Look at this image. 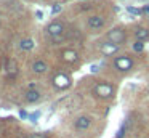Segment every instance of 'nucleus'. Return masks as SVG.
<instances>
[{
    "label": "nucleus",
    "instance_id": "1",
    "mask_svg": "<svg viewBox=\"0 0 149 138\" xmlns=\"http://www.w3.org/2000/svg\"><path fill=\"white\" fill-rule=\"evenodd\" d=\"M107 40L111 42V43H116V45H119V43H122V42H125V39H127V34H125V31L123 29H119V27H116V29H112V31H109L107 32Z\"/></svg>",
    "mask_w": 149,
    "mask_h": 138
},
{
    "label": "nucleus",
    "instance_id": "2",
    "mask_svg": "<svg viewBox=\"0 0 149 138\" xmlns=\"http://www.w3.org/2000/svg\"><path fill=\"white\" fill-rule=\"evenodd\" d=\"M112 93H114V88H112V85H109V83L101 82V83H98V85L95 87V95H98L100 98H111Z\"/></svg>",
    "mask_w": 149,
    "mask_h": 138
},
{
    "label": "nucleus",
    "instance_id": "3",
    "mask_svg": "<svg viewBox=\"0 0 149 138\" xmlns=\"http://www.w3.org/2000/svg\"><path fill=\"white\" fill-rule=\"evenodd\" d=\"M132 66H133V61L128 56H119L114 61V67L119 71H128V69H132Z\"/></svg>",
    "mask_w": 149,
    "mask_h": 138
},
{
    "label": "nucleus",
    "instance_id": "4",
    "mask_svg": "<svg viewBox=\"0 0 149 138\" xmlns=\"http://www.w3.org/2000/svg\"><path fill=\"white\" fill-rule=\"evenodd\" d=\"M63 32H64V24L59 22V21L52 22V24H48V27H47V34L52 35V37H59Z\"/></svg>",
    "mask_w": 149,
    "mask_h": 138
},
{
    "label": "nucleus",
    "instance_id": "5",
    "mask_svg": "<svg viewBox=\"0 0 149 138\" xmlns=\"http://www.w3.org/2000/svg\"><path fill=\"white\" fill-rule=\"evenodd\" d=\"M104 26V18L101 15H95L88 18V27L91 29H101Z\"/></svg>",
    "mask_w": 149,
    "mask_h": 138
},
{
    "label": "nucleus",
    "instance_id": "6",
    "mask_svg": "<svg viewBox=\"0 0 149 138\" xmlns=\"http://www.w3.org/2000/svg\"><path fill=\"white\" fill-rule=\"evenodd\" d=\"M90 125H91V117H88V116H80L75 120V128L77 130H87Z\"/></svg>",
    "mask_w": 149,
    "mask_h": 138
},
{
    "label": "nucleus",
    "instance_id": "7",
    "mask_svg": "<svg viewBox=\"0 0 149 138\" xmlns=\"http://www.w3.org/2000/svg\"><path fill=\"white\" fill-rule=\"evenodd\" d=\"M53 82H55V85L58 87V88H66V87H69V83H71V79H69L66 74H58V76L53 79Z\"/></svg>",
    "mask_w": 149,
    "mask_h": 138
},
{
    "label": "nucleus",
    "instance_id": "8",
    "mask_svg": "<svg viewBox=\"0 0 149 138\" xmlns=\"http://www.w3.org/2000/svg\"><path fill=\"white\" fill-rule=\"evenodd\" d=\"M24 98H26V101H29V103H36V101H39V99H40V92H39V90H36V88H31V90H27V92H26Z\"/></svg>",
    "mask_w": 149,
    "mask_h": 138
},
{
    "label": "nucleus",
    "instance_id": "9",
    "mask_svg": "<svg viewBox=\"0 0 149 138\" xmlns=\"http://www.w3.org/2000/svg\"><path fill=\"white\" fill-rule=\"evenodd\" d=\"M47 69H48V66H47V63L45 61H36V63L32 64V71L36 74H43V72H47Z\"/></svg>",
    "mask_w": 149,
    "mask_h": 138
},
{
    "label": "nucleus",
    "instance_id": "10",
    "mask_svg": "<svg viewBox=\"0 0 149 138\" xmlns=\"http://www.w3.org/2000/svg\"><path fill=\"white\" fill-rule=\"evenodd\" d=\"M119 50V45H116V43H104L103 47H101V51H103L106 56H109V55H112V53H116V51Z\"/></svg>",
    "mask_w": 149,
    "mask_h": 138
},
{
    "label": "nucleus",
    "instance_id": "11",
    "mask_svg": "<svg viewBox=\"0 0 149 138\" xmlns=\"http://www.w3.org/2000/svg\"><path fill=\"white\" fill-rule=\"evenodd\" d=\"M135 37L138 39L139 42L148 40V39H149V31H148V29H144V27H138L135 31Z\"/></svg>",
    "mask_w": 149,
    "mask_h": 138
},
{
    "label": "nucleus",
    "instance_id": "12",
    "mask_svg": "<svg viewBox=\"0 0 149 138\" xmlns=\"http://www.w3.org/2000/svg\"><path fill=\"white\" fill-rule=\"evenodd\" d=\"M63 60L68 61V63H75V61H77V51L66 50L64 53H63Z\"/></svg>",
    "mask_w": 149,
    "mask_h": 138
},
{
    "label": "nucleus",
    "instance_id": "13",
    "mask_svg": "<svg viewBox=\"0 0 149 138\" xmlns=\"http://www.w3.org/2000/svg\"><path fill=\"white\" fill-rule=\"evenodd\" d=\"M19 48L21 50H32L34 48V40H31V39H24V40H21L19 43Z\"/></svg>",
    "mask_w": 149,
    "mask_h": 138
},
{
    "label": "nucleus",
    "instance_id": "14",
    "mask_svg": "<svg viewBox=\"0 0 149 138\" xmlns=\"http://www.w3.org/2000/svg\"><path fill=\"white\" fill-rule=\"evenodd\" d=\"M125 132H127V120H123V124H122V127L117 130V135H116V138H123V135H125Z\"/></svg>",
    "mask_w": 149,
    "mask_h": 138
},
{
    "label": "nucleus",
    "instance_id": "15",
    "mask_svg": "<svg viewBox=\"0 0 149 138\" xmlns=\"http://www.w3.org/2000/svg\"><path fill=\"white\" fill-rule=\"evenodd\" d=\"M133 50H135V51H143V50H144V43L138 40L136 43H133Z\"/></svg>",
    "mask_w": 149,
    "mask_h": 138
},
{
    "label": "nucleus",
    "instance_id": "16",
    "mask_svg": "<svg viewBox=\"0 0 149 138\" xmlns=\"http://www.w3.org/2000/svg\"><path fill=\"white\" fill-rule=\"evenodd\" d=\"M128 13H132V15H141V10H138V8H135V6H128Z\"/></svg>",
    "mask_w": 149,
    "mask_h": 138
},
{
    "label": "nucleus",
    "instance_id": "17",
    "mask_svg": "<svg viewBox=\"0 0 149 138\" xmlns=\"http://www.w3.org/2000/svg\"><path fill=\"white\" fill-rule=\"evenodd\" d=\"M61 10H63V6H61V5H55V6L52 8V13H53V15H56V13H59Z\"/></svg>",
    "mask_w": 149,
    "mask_h": 138
},
{
    "label": "nucleus",
    "instance_id": "18",
    "mask_svg": "<svg viewBox=\"0 0 149 138\" xmlns=\"http://www.w3.org/2000/svg\"><path fill=\"white\" fill-rule=\"evenodd\" d=\"M39 117H40V112H39V111H37L36 114H31V116H29V119H31L32 122H37V119H39Z\"/></svg>",
    "mask_w": 149,
    "mask_h": 138
},
{
    "label": "nucleus",
    "instance_id": "19",
    "mask_svg": "<svg viewBox=\"0 0 149 138\" xmlns=\"http://www.w3.org/2000/svg\"><path fill=\"white\" fill-rule=\"evenodd\" d=\"M29 138H47V135L45 133H32Z\"/></svg>",
    "mask_w": 149,
    "mask_h": 138
},
{
    "label": "nucleus",
    "instance_id": "20",
    "mask_svg": "<svg viewBox=\"0 0 149 138\" xmlns=\"http://www.w3.org/2000/svg\"><path fill=\"white\" fill-rule=\"evenodd\" d=\"M19 117H21V119H26V117H29V116H27L26 111H19Z\"/></svg>",
    "mask_w": 149,
    "mask_h": 138
},
{
    "label": "nucleus",
    "instance_id": "21",
    "mask_svg": "<svg viewBox=\"0 0 149 138\" xmlns=\"http://www.w3.org/2000/svg\"><path fill=\"white\" fill-rule=\"evenodd\" d=\"M36 16H37L39 19H42V18H43V13H42V11H37V13H36Z\"/></svg>",
    "mask_w": 149,
    "mask_h": 138
},
{
    "label": "nucleus",
    "instance_id": "22",
    "mask_svg": "<svg viewBox=\"0 0 149 138\" xmlns=\"http://www.w3.org/2000/svg\"><path fill=\"white\" fill-rule=\"evenodd\" d=\"M143 11H144V13H149V5L144 6V8H143Z\"/></svg>",
    "mask_w": 149,
    "mask_h": 138
}]
</instances>
